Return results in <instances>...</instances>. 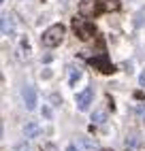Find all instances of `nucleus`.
Here are the masks:
<instances>
[{"mask_svg": "<svg viewBox=\"0 0 145 151\" xmlns=\"http://www.w3.org/2000/svg\"><path fill=\"white\" fill-rule=\"evenodd\" d=\"M137 113L145 119V102H139V104H137Z\"/></svg>", "mask_w": 145, "mask_h": 151, "instance_id": "13", "label": "nucleus"}, {"mask_svg": "<svg viewBox=\"0 0 145 151\" xmlns=\"http://www.w3.org/2000/svg\"><path fill=\"white\" fill-rule=\"evenodd\" d=\"M64 32H66V28L62 26V24H54V26H49L43 36H41V41H43L45 47H58L62 43V38H64Z\"/></svg>", "mask_w": 145, "mask_h": 151, "instance_id": "1", "label": "nucleus"}, {"mask_svg": "<svg viewBox=\"0 0 145 151\" xmlns=\"http://www.w3.org/2000/svg\"><path fill=\"white\" fill-rule=\"evenodd\" d=\"M92 98H94V89L92 87H86L83 92L77 94V109L79 111H88V106L92 104Z\"/></svg>", "mask_w": 145, "mask_h": 151, "instance_id": "5", "label": "nucleus"}, {"mask_svg": "<svg viewBox=\"0 0 145 151\" xmlns=\"http://www.w3.org/2000/svg\"><path fill=\"white\" fill-rule=\"evenodd\" d=\"M126 147L128 149H139L141 147V138L139 136H128L126 138Z\"/></svg>", "mask_w": 145, "mask_h": 151, "instance_id": "12", "label": "nucleus"}, {"mask_svg": "<svg viewBox=\"0 0 145 151\" xmlns=\"http://www.w3.org/2000/svg\"><path fill=\"white\" fill-rule=\"evenodd\" d=\"M66 151H77V149H75V145H68V149H66Z\"/></svg>", "mask_w": 145, "mask_h": 151, "instance_id": "19", "label": "nucleus"}, {"mask_svg": "<svg viewBox=\"0 0 145 151\" xmlns=\"http://www.w3.org/2000/svg\"><path fill=\"white\" fill-rule=\"evenodd\" d=\"M79 143L83 145L88 151H98V143H96V140H92V138H88V136H81Z\"/></svg>", "mask_w": 145, "mask_h": 151, "instance_id": "10", "label": "nucleus"}, {"mask_svg": "<svg viewBox=\"0 0 145 151\" xmlns=\"http://www.w3.org/2000/svg\"><path fill=\"white\" fill-rule=\"evenodd\" d=\"M100 9L102 11H117L120 0H100Z\"/></svg>", "mask_w": 145, "mask_h": 151, "instance_id": "9", "label": "nucleus"}, {"mask_svg": "<svg viewBox=\"0 0 145 151\" xmlns=\"http://www.w3.org/2000/svg\"><path fill=\"white\" fill-rule=\"evenodd\" d=\"M72 28H75V32H77V36L81 38V41H88V38H92L96 34L94 24H90L88 19H81V17L72 19Z\"/></svg>", "mask_w": 145, "mask_h": 151, "instance_id": "2", "label": "nucleus"}, {"mask_svg": "<svg viewBox=\"0 0 145 151\" xmlns=\"http://www.w3.org/2000/svg\"><path fill=\"white\" fill-rule=\"evenodd\" d=\"M43 151H58V147H56V143H45Z\"/></svg>", "mask_w": 145, "mask_h": 151, "instance_id": "14", "label": "nucleus"}, {"mask_svg": "<svg viewBox=\"0 0 145 151\" xmlns=\"http://www.w3.org/2000/svg\"><path fill=\"white\" fill-rule=\"evenodd\" d=\"M43 115H45V117H47V119H49V117H51V111H49V109H47V106H43Z\"/></svg>", "mask_w": 145, "mask_h": 151, "instance_id": "17", "label": "nucleus"}, {"mask_svg": "<svg viewBox=\"0 0 145 151\" xmlns=\"http://www.w3.org/2000/svg\"><path fill=\"white\" fill-rule=\"evenodd\" d=\"M92 122H94L96 126H102L107 122V113L105 111H94V113H92Z\"/></svg>", "mask_w": 145, "mask_h": 151, "instance_id": "11", "label": "nucleus"}, {"mask_svg": "<svg viewBox=\"0 0 145 151\" xmlns=\"http://www.w3.org/2000/svg\"><path fill=\"white\" fill-rule=\"evenodd\" d=\"M41 134V126L36 124V122H28L26 126H24V136L26 138H36Z\"/></svg>", "mask_w": 145, "mask_h": 151, "instance_id": "8", "label": "nucleus"}, {"mask_svg": "<svg viewBox=\"0 0 145 151\" xmlns=\"http://www.w3.org/2000/svg\"><path fill=\"white\" fill-rule=\"evenodd\" d=\"M100 0H81L79 2V13L81 15H96L100 13Z\"/></svg>", "mask_w": 145, "mask_h": 151, "instance_id": "4", "label": "nucleus"}, {"mask_svg": "<svg viewBox=\"0 0 145 151\" xmlns=\"http://www.w3.org/2000/svg\"><path fill=\"white\" fill-rule=\"evenodd\" d=\"M0 28H2V34H4V36H13V32H15V24H13V19L9 17L7 13L2 15V22H0Z\"/></svg>", "mask_w": 145, "mask_h": 151, "instance_id": "7", "label": "nucleus"}, {"mask_svg": "<svg viewBox=\"0 0 145 151\" xmlns=\"http://www.w3.org/2000/svg\"><path fill=\"white\" fill-rule=\"evenodd\" d=\"M22 98H24V104L28 111H34L36 109V89L32 85H26L24 92H22Z\"/></svg>", "mask_w": 145, "mask_h": 151, "instance_id": "6", "label": "nucleus"}, {"mask_svg": "<svg viewBox=\"0 0 145 151\" xmlns=\"http://www.w3.org/2000/svg\"><path fill=\"white\" fill-rule=\"evenodd\" d=\"M51 102H56V104H60V102H62V98H60L58 94H51Z\"/></svg>", "mask_w": 145, "mask_h": 151, "instance_id": "16", "label": "nucleus"}, {"mask_svg": "<svg viewBox=\"0 0 145 151\" xmlns=\"http://www.w3.org/2000/svg\"><path fill=\"white\" fill-rule=\"evenodd\" d=\"M139 83L145 87V73H141V77H139Z\"/></svg>", "mask_w": 145, "mask_h": 151, "instance_id": "18", "label": "nucleus"}, {"mask_svg": "<svg viewBox=\"0 0 145 151\" xmlns=\"http://www.w3.org/2000/svg\"><path fill=\"white\" fill-rule=\"evenodd\" d=\"M79 77H81V73H79V70H77V73H72V75H70V85H72V83H75V81H77V79H79Z\"/></svg>", "mask_w": 145, "mask_h": 151, "instance_id": "15", "label": "nucleus"}, {"mask_svg": "<svg viewBox=\"0 0 145 151\" xmlns=\"http://www.w3.org/2000/svg\"><path fill=\"white\" fill-rule=\"evenodd\" d=\"M90 64L94 66V68H98L100 73H113V64L109 62V58L105 55V53H98V55H94V58H90Z\"/></svg>", "mask_w": 145, "mask_h": 151, "instance_id": "3", "label": "nucleus"}]
</instances>
